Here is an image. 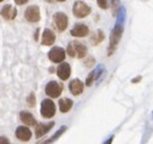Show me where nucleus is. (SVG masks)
<instances>
[{"mask_svg":"<svg viewBox=\"0 0 153 144\" xmlns=\"http://www.w3.org/2000/svg\"><path fill=\"white\" fill-rule=\"evenodd\" d=\"M117 16L118 17H117L116 24H114V27L111 32V35H110V44H108V47H107V56L108 57L112 56L113 52L117 50L118 44L122 39V34H123V29H124V22H126V18H127L126 9L121 8Z\"/></svg>","mask_w":153,"mask_h":144,"instance_id":"obj_1","label":"nucleus"},{"mask_svg":"<svg viewBox=\"0 0 153 144\" xmlns=\"http://www.w3.org/2000/svg\"><path fill=\"white\" fill-rule=\"evenodd\" d=\"M72 12H74L75 17L85 18L91 14V8L86 3L81 2V0H76L74 3V6H72Z\"/></svg>","mask_w":153,"mask_h":144,"instance_id":"obj_2","label":"nucleus"},{"mask_svg":"<svg viewBox=\"0 0 153 144\" xmlns=\"http://www.w3.org/2000/svg\"><path fill=\"white\" fill-rule=\"evenodd\" d=\"M41 116L45 119H51L56 115V104L51 99H44L41 102Z\"/></svg>","mask_w":153,"mask_h":144,"instance_id":"obj_3","label":"nucleus"},{"mask_svg":"<svg viewBox=\"0 0 153 144\" xmlns=\"http://www.w3.org/2000/svg\"><path fill=\"white\" fill-rule=\"evenodd\" d=\"M65 57H66V51L59 46L52 47L48 52V59L53 63H62V62H64Z\"/></svg>","mask_w":153,"mask_h":144,"instance_id":"obj_4","label":"nucleus"},{"mask_svg":"<svg viewBox=\"0 0 153 144\" xmlns=\"http://www.w3.org/2000/svg\"><path fill=\"white\" fill-rule=\"evenodd\" d=\"M63 92V85L57 81H50L45 87V93L51 98H58Z\"/></svg>","mask_w":153,"mask_h":144,"instance_id":"obj_5","label":"nucleus"},{"mask_svg":"<svg viewBox=\"0 0 153 144\" xmlns=\"http://www.w3.org/2000/svg\"><path fill=\"white\" fill-rule=\"evenodd\" d=\"M24 17L28 22L30 23H36V22H39L40 18H41V14H40V9L39 6H36V5H31L29 6L25 12H24Z\"/></svg>","mask_w":153,"mask_h":144,"instance_id":"obj_6","label":"nucleus"},{"mask_svg":"<svg viewBox=\"0 0 153 144\" xmlns=\"http://www.w3.org/2000/svg\"><path fill=\"white\" fill-rule=\"evenodd\" d=\"M53 22H54L58 32H64L68 28L69 18L64 12H56L53 15Z\"/></svg>","mask_w":153,"mask_h":144,"instance_id":"obj_7","label":"nucleus"},{"mask_svg":"<svg viewBox=\"0 0 153 144\" xmlns=\"http://www.w3.org/2000/svg\"><path fill=\"white\" fill-rule=\"evenodd\" d=\"M70 34L75 38H85L89 34V28L83 23H76L70 30Z\"/></svg>","mask_w":153,"mask_h":144,"instance_id":"obj_8","label":"nucleus"},{"mask_svg":"<svg viewBox=\"0 0 153 144\" xmlns=\"http://www.w3.org/2000/svg\"><path fill=\"white\" fill-rule=\"evenodd\" d=\"M104 71H105L104 65H98V67L92 71V73L87 76L86 85H87V86H92V85L94 84V81L100 80V78H101V73H104Z\"/></svg>","mask_w":153,"mask_h":144,"instance_id":"obj_9","label":"nucleus"},{"mask_svg":"<svg viewBox=\"0 0 153 144\" xmlns=\"http://www.w3.org/2000/svg\"><path fill=\"white\" fill-rule=\"evenodd\" d=\"M70 74H71V68H70V64L69 63H60L59 67L57 68V75L60 80H68L70 78Z\"/></svg>","mask_w":153,"mask_h":144,"instance_id":"obj_10","label":"nucleus"},{"mask_svg":"<svg viewBox=\"0 0 153 144\" xmlns=\"http://www.w3.org/2000/svg\"><path fill=\"white\" fill-rule=\"evenodd\" d=\"M31 136H33V133H31L30 128L27 126H18L16 128V137L21 142H29Z\"/></svg>","mask_w":153,"mask_h":144,"instance_id":"obj_11","label":"nucleus"},{"mask_svg":"<svg viewBox=\"0 0 153 144\" xmlns=\"http://www.w3.org/2000/svg\"><path fill=\"white\" fill-rule=\"evenodd\" d=\"M83 82L80 79H72L69 82V91L74 94V96H80L83 92Z\"/></svg>","mask_w":153,"mask_h":144,"instance_id":"obj_12","label":"nucleus"},{"mask_svg":"<svg viewBox=\"0 0 153 144\" xmlns=\"http://www.w3.org/2000/svg\"><path fill=\"white\" fill-rule=\"evenodd\" d=\"M53 126H54L53 121H51L48 124H37L36 127H35V136H36V138H40L44 134H46L48 131H51V128Z\"/></svg>","mask_w":153,"mask_h":144,"instance_id":"obj_13","label":"nucleus"},{"mask_svg":"<svg viewBox=\"0 0 153 144\" xmlns=\"http://www.w3.org/2000/svg\"><path fill=\"white\" fill-rule=\"evenodd\" d=\"M1 16H3V18L7 20V21H12L17 16V10L12 5H5L1 9Z\"/></svg>","mask_w":153,"mask_h":144,"instance_id":"obj_14","label":"nucleus"},{"mask_svg":"<svg viewBox=\"0 0 153 144\" xmlns=\"http://www.w3.org/2000/svg\"><path fill=\"white\" fill-rule=\"evenodd\" d=\"M56 41V34L51 30V29H45L42 33V38H41V43L45 46H51L53 45Z\"/></svg>","mask_w":153,"mask_h":144,"instance_id":"obj_15","label":"nucleus"},{"mask_svg":"<svg viewBox=\"0 0 153 144\" xmlns=\"http://www.w3.org/2000/svg\"><path fill=\"white\" fill-rule=\"evenodd\" d=\"M19 119H21V121H22L24 125H28V126H36V125H37L35 118H34L33 114L29 113V112H21V113H19Z\"/></svg>","mask_w":153,"mask_h":144,"instance_id":"obj_16","label":"nucleus"},{"mask_svg":"<svg viewBox=\"0 0 153 144\" xmlns=\"http://www.w3.org/2000/svg\"><path fill=\"white\" fill-rule=\"evenodd\" d=\"M74 47H75V52H76V58H83L87 55V47L86 45L81 44L80 41H72Z\"/></svg>","mask_w":153,"mask_h":144,"instance_id":"obj_17","label":"nucleus"},{"mask_svg":"<svg viewBox=\"0 0 153 144\" xmlns=\"http://www.w3.org/2000/svg\"><path fill=\"white\" fill-rule=\"evenodd\" d=\"M72 100L70 98H62L59 102H58V105H59V110L62 113H68L71 108H72Z\"/></svg>","mask_w":153,"mask_h":144,"instance_id":"obj_18","label":"nucleus"},{"mask_svg":"<svg viewBox=\"0 0 153 144\" xmlns=\"http://www.w3.org/2000/svg\"><path fill=\"white\" fill-rule=\"evenodd\" d=\"M105 39V35H104V32L102 30H100V29H98L93 35H92V38H91V41L93 43V45H98V44H100L102 40Z\"/></svg>","mask_w":153,"mask_h":144,"instance_id":"obj_19","label":"nucleus"},{"mask_svg":"<svg viewBox=\"0 0 153 144\" xmlns=\"http://www.w3.org/2000/svg\"><path fill=\"white\" fill-rule=\"evenodd\" d=\"M66 130H68V127H66V126H62V127H60V128H59V130H58V131H57V132H56L51 138H48L45 143H53V142H56V140H57V139H58V138H59V137H60V136H62Z\"/></svg>","mask_w":153,"mask_h":144,"instance_id":"obj_20","label":"nucleus"},{"mask_svg":"<svg viewBox=\"0 0 153 144\" xmlns=\"http://www.w3.org/2000/svg\"><path fill=\"white\" fill-rule=\"evenodd\" d=\"M121 2L120 0H111V10H112V15L117 16L120 10H121Z\"/></svg>","mask_w":153,"mask_h":144,"instance_id":"obj_21","label":"nucleus"},{"mask_svg":"<svg viewBox=\"0 0 153 144\" xmlns=\"http://www.w3.org/2000/svg\"><path fill=\"white\" fill-rule=\"evenodd\" d=\"M66 53L70 57H76V52H75V47H74V44L72 43H69V45L66 47Z\"/></svg>","mask_w":153,"mask_h":144,"instance_id":"obj_22","label":"nucleus"},{"mask_svg":"<svg viewBox=\"0 0 153 144\" xmlns=\"http://www.w3.org/2000/svg\"><path fill=\"white\" fill-rule=\"evenodd\" d=\"M97 3H98V6L102 10H106L108 9V2L107 0H97Z\"/></svg>","mask_w":153,"mask_h":144,"instance_id":"obj_23","label":"nucleus"},{"mask_svg":"<svg viewBox=\"0 0 153 144\" xmlns=\"http://www.w3.org/2000/svg\"><path fill=\"white\" fill-rule=\"evenodd\" d=\"M35 100H36V97H35L34 93H30L28 96V98H27V102H28V105L29 106H34L35 105Z\"/></svg>","mask_w":153,"mask_h":144,"instance_id":"obj_24","label":"nucleus"},{"mask_svg":"<svg viewBox=\"0 0 153 144\" xmlns=\"http://www.w3.org/2000/svg\"><path fill=\"white\" fill-rule=\"evenodd\" d=\"M94 62H95L94 58H89V59H87V61H86V67H91V65H93Z\"/></svg>","mask_w":153,"mask_h":144,"instance_id":"obj_25","label":"nucleus"},{"mask_svg":"<svg viewBox=\"0 0 153 144\" xmlns=\"http://www.w3.org/2000/svg\"><path fill=\"white\" fill-rule=\"evenodd\" d=\"M28 2H29V0H15L16 5H24V4H27Z\"/></svg>","mask_w":153,"mask_h":144,"instance_id":"obj_26","label":"nucleus"},{"mask_svg":"<svg viewBox=\"0 0 153 144\" xmlns=\"http://www.w3.org/2000/svg\"><path fill=\"white\" fill-rule=\"evenodd\" d=\"M141 80V76H137V78H135V79H133V84H136L137 81H140Z\"/></svg>","mask_w":153,"mask_h":144,"instance_id":"obj_27","label":"nucleus"},{"mask_svg":"<svg viewBox=\"0 0 153 144\" xmlns=\"http://www.w3.org/2000/svg\"><path fill=\"white\" fill-rule=\"evenodd\" d=\"M4 143H9V140H7L6 138H4V137H1V144H4Z\"/></svg>","mask_w":153,"mask_h":144,"instance_id":"obj_28","label":"nucleus"},{"mask_svg":"<svg viewBox=\"0 0 153 144\" xmlns=\"http://www.w3.org/2000/svg\"><path fill=\"white\" fill-rule=\"evenodd\" d=\"M46 2H47V3H53L54 0H46Z\"/></svg>","mask_w":153,"mask_h":144,"instance_id":"obj_29","label":"nucleus"},{"mask_svg":"<svg viewBox=\"0 0 153 144\" xmlns=\"http://www.w3.org/2000/svg\"><path fill=\"white\" fill-rule=\"evenodd\" d=\"M57 2H59V3H63V2H66V0H57Z\"/></svg>","mask_w":153,"mask_h":144,"instance_id":"obj_30","label":"nucleus"},{"mask_svg":"<svg viewBox=\"0 0 153 144\" xmlns=\"http://www.w3.org/2000/svg\"><path fill=\"white\" fill-rule=\"evenodd\" d=\"M141 2H148V0H141Z\"/></svg>","mask_w":153,"mask_h":144,"instance_id":"obj_31","label":"nucleus"},{"mask_svg":"<svg viewBox=\"0 0 153 144\" xmlns=\"http://www.w3.org/2000/svg\"><path fill=\"white\" fill-rule=\"evenodd\" d=\"M1 2H4V0H1Z\"/></svg>","mask_w":153,"mask_h":144,"instance_id":"obj_32","label":"nucleus"}]
</instances>
